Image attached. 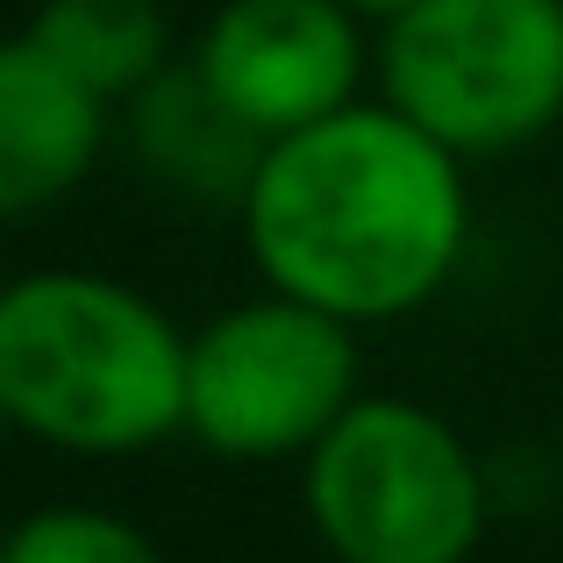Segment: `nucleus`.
Returning a JSON list of instances; mask_svg holds the SVG:
<instances>
[{
  "instance_id": "f257e3e1",
  "label": "nucleus",
  "mask_w": 563,
  "mask_h": 563,
  "mask_svg": "<svg viewBox=\"0 0 563 563\" xmlns=\"http://www.w3.org/2000/svg\"><path fill=\"white\" fill-rule=\"evenodd\" d=\"M235 221L264 292L343 329H385L450 292L471 250V186L464 157L385 100H357L272 143Z\"/></svg>"
},
{
  "instance_id": "f03ea898",
  "label": "nucleus",
  "mask_w": 563,
  "mask_h": 563,
  "mask_svg": "<svg viewBox=\"0 0 563 563\" xmlns=\"http://www.w3.org/2000/svg\"><path fill=\"white\" fill-rule=\"evenodd\" d=\"M192 335L143 286L79 264L0 286V393L22 435L65 456H143L186 435Z\"/></svg>"
},
{
  "instance_id": "7ed1b4c3",
  "label": "nucleus",
  "mask_w": 563,
  "mask_h": 563,
  "mask_svg": "<svg viewBox=\"0 0 563 563\" xmlns=\"http://www.w3.org/2000/svg\"><path fill=\"white\" fill-rule=\"evenodd\" d=\"M300 499L335 563H471L493 485L435 407L364 393L300 464Z\"/></svg>"
},
{
  "instance_id": "20e7f679",
  "label": "nucleus",
  "mask_w": 563,
  "mask_h": 563,
  "mask_svg": "<svg viewBox=\"0 0 563 563\" xmlns=\"http://www.w3.org/2000/svg\"><path fill=\"white\" fill-rule=\"evenodd\" d=\"M378 100L450 157H507L563 122V0H421L378 29Z\"/></svg>"
},
{
  "instance_id": "39448f33",
  "label": "nucleus",
  "mask_w": 563,
  "mask_h": 563,
  "mask_svg": "<svg viewBox=\"0 0 563 563\" xmlns=\"http://www.w3.org/2000/svg\"><path fill=\"white\" fill-rule=\"evenodd\" d=\"M357 385V329L286 292H257L192 329L186 435L229 464H292V456L307 464L364 399Z\"/></svg>"
},
{
  "instance_id": "423d86ee",
  "label": "nucleus",
  "mask_w": 563,
  "mask_h": 563,
  "mask_svg": "<svg viewBox=\"0 0 563 563\" xmlns=\"http://www.w3.org/2000/svg\"><path fill=\"white\" fill-rule=\"evenodd\" d=\"M192 79L221 100L250 143H286L329 114L357 108L364 65V14L343 0H221L192 36Z\"/></svg>"
},
{
  "instance_id": "0eeeda50",
  "label": "nucleus",
  "mask_w": 563,
  "mask_h": 563,
  "mask_svg": "<svg viewBox=\"0 0 563 563\" xmlns=\"http://www.w3.org/2000/svg\"><path fill=\"white\" fill-rule=\"evenodd\" d=\"M114 108L71 79L36 36L0 43V221H36L65 207L108 157Z\"/></svg>"
},
{
  "instance_id": "6e6552de",
  "label": "nucleus",
  "mask_w": 563,
  "mask_h": 563,
  "mask_svg": "<svg viewBox=\"0 0 563 563\" xmlns=\"http://www.w3.org/2000/svg\"><path fill=\"white\" fill-rule=\"evenodd\" d=\"M129 143L165 186L229 207H243V186L264 157V143H250L221 114V100L192 79V65H172L143 100H129Z\"/></svg>"
},
{
  "instance_id": "1a4fd4ad",
  "label": "nucleus",
  "mask_w": 563,
  "mask_h": 563,
  "mask_svg": "<svg viewBox=\"0 0 563 563\" xmlns=\"http://www.w3.org/2000/svg\"><path fill=\"white\" fill-rule=\"evenodd\" d=\"M29 36H36L71 79L93 86L108 108L143 100L179 65V57H172L165 0H43Z\"/></svg>"
},
{
  "instance_id": "9d476101",
  "label": "nucleus",
  "mask_w": 563,
  "mask_h": 563,
  "mask_svg": "<svg viewBox=\"0 0 563 563\" xmlns=\"http://www.w3.org/2000/svg\"><path fill=\"white\" fill-rule=\"evenodd\" d=\"M0 563H165V550L136 521H122L114 507L57 499V507L22 514L0 536Z\"/></svg>"
},
{
  "instance_id": "9b49d317",
  "label": "nucleus",
  "mask_w": 563,
  "mask_h": 563,
  "mask_svg": "<svg viewBox=\"0 0 563 563\" xmlns=\"http://www.w3.org/2000/svg\"><path fill=\"white\" fill-rule=\"evenodd\" d=\"M343 8H350V14H364V22H378V29H385V22H399V14H407V8H421V0H343Z\"/></svg>"
},
{
  "instance_id": "f8f14e48",
  "label": "nucleus",
  "mask_w": 563,
  "mask_h": 563,
  "mask_svg": "<svg viewBox=\"0 0 563 563\" xmlns=\"http://www.w3.org/2000/svg\"><path fill=\"white\" fill-rule=\"evenodd\" d=\"M14 435V413H8V393H0V442Z\"/></svg>"
},
{
  "instance_id": "ddd939ff",
  "label": "nucleus",
  "mask_w": 563,
  "mask_h": 563,
  "mask_svg": "<svg viewBox=\"0 0 563 563\" xmlns=\"http://www.w3.org/2000/svg\"><path fill=\"white\" fill-rule=\"evenodd\" d=\"M550 471H556V485H563V428H556V450H550Z\"/></svg>"
}]
</instances>
